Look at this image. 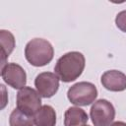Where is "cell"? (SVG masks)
<instances>
[{
  "instance_id": "obj_14",
  "label": "cell",
  "mask_w": 126,
  "mask_h": 126,
  "mask_svg": "<svg viewBox=\"0 0 126 126\" xmlns=\"http://www.w3.org/2000/svg\"><path fill=\"white\" fill-rule=\"evenodd\" d=\"M110 126H126V123L122 122V121H116V122L110 124Z\"/></svg>"
},
{
  "instance_id": "obj_8",
  "label": "cell",
  "mask_w": 126,
  "mask_h": 126,
  "mask_svg": "<svg viewBox=\"0 0 126 126\" xmlns=\"http://www.w3.org/2000/svg\"><path fill=\"white\" fill-rule=\"evenodd\" d=\"M102 86L111 92H121L126 90V75L117 70H109L101 76Z\"/></svg>"
},
{
  "instance_id": "obj_15",
  "label": "cell",
  "mask_w": 126,
  "mask_h": 126,
  "mask_svg": "<svg viewBox=\"0 0 126 126\" xmlns=\"http://www.w3.org/2000/svg\"><path fill=\"white\" fill-rule=\"evenodd\" d=\"M85 126H86V125H85ZM87 126H88V125H87Z\"/></svg>"
},
{
  "instance_id": "obj_6",
  "label": "cell",
  "mask_w": 126,
  "mask_h": 126,
  "mask_svg": "<svg viewBox=\"0 0 126 126\" xmlns=\"http://www.w3.org/2000/svg\"><path fill=\"white\" fill-rule=\"evenodd\" d=\"M1 76L5 83L14 89H23L27 83L25 70L16 63H7L1 68Z\"/></svg>"
},
{
  "instance_id": "obj_11",
  "label": "cell",
  "mask_w": 126,
  "mask_h": 126,
  "mask_svg": "<svg viewBox=\"0 0 126 126\" xmlns=\"http://www.w3.org/2000/svg\"><path fill=\"white\" fill-rule=\"evenodd\" d=\"M0 44H1V68H3L7 64L6 59L14 50L15 47L14 35L9 31L2 30L0 32Z\"/></svg>"
},
{
  "instance_id": "obj_9",
  "label": "cell",
  "mask_w": 126,
  "mask_h": 126,
  "mask_svg": "<svg viewBox=\"0 0 126 126\" xmlns=\"http://www.w3.org/2000/svg\"><path fill=\"white\" fill-rule=\"evenodd\" d=\"M88 114L82 108L73 106L69 107L64 115L65 126H85L88 122Z\"/></svg>"
},
{
  "instance_id": "obj_7",
  "label": "cell",
  "mask_w": 126,
  "mask_h": 126,
  "mask_svg": "<svg viewBox=\"0 0 126 126\" xmlns=\"http://www.w3.org/2000/svg\"><path fill=\"white\" fill-rule=\"evenodd\" d=\"M34 85L42 97H51L59 88V78L55 73L43 72L36 76Z\"/></svg>"
},
{
  "instance_id": "obj_4",
  "label": "cell",
  "mask_w": 126,
  "mask_h": 126,
  "mask_svg": "<svg viewBox=\"0 0 126 126\" xmlns=\"http://www.w3.org/2000/svg\"><path fill=\"white\" fill-rule=\"evenodd\" d=\"M41 95L30 87L20 89L17 94V108L33 116L41 107Z\"/></svg>"
},
{
  "instance_id": "obj_12",
  "label": "cell",
  "mask_w": 126,
  "mask_h": 126,
  "mask_svg": "<svg viewBox=\"0 0 126 126\" xmlns=\"http://www.w3.org/2000/svg\"><path fill=\"white\" fill-rule=\"evenodd\" d=\"M9 124L10 126H33V116L23 112L19 108H15L10 115Z\"/></svg>"
},
{
  "instance_id": "obj_3",
  "label": "cell",
  "mask_w": 126,
  "mask_h": 126,
  "mask_svg": "<svg viewBox=\"0 0 126 126\" xmlns=\"http://www.w3.org/2000/svg\"><path fill=\"white\" fill-rule=\"evenodd\" d=\"M68 99L75 105L85 106L94 101L97 91L94 84L90 82H79L68 90Z\"/></svg>"
},
{
  "instance_id": "obj_1",
  "label": "cell",
  "mask_w": 126,
  "mask_h": 126,
  "mask_svg": "<svg viewBox=\"0 0 126 126\" xmlns=\"http://www.w3.org/2000/svg\"><path fill=\"white\" fill-rule=\"evenodd\" d=\"M85 68V57L81 52L72 51L64 54L60 57L55 65L54 71L58 78L69 83L76 80L84 71Z\"/></svg>"
},
{
  "instance_id": "obj_13",
  "label": "cell",
  "mask_w": 126,
  "mask_h": 126,
  "mask_svg": "<svg viewBox=\"0 0 126 126\" xmlns=\"http://www.w3.org/2000/svg\"><path fill=\"white\" fill-rule=\"evenodd\" d=\"M115 24L119 30L126 32V10L121 11L115 18Z\"/></svg>"
},
{
  "instance_id": "obj_2",
  "label": "cell",
  "mask_w": 126,
  "mask_h": 126,
  "mask_svg": "<svg viewBox=\"0 0 126 126\" xmlns=\"http://www.w3.org/2000/svg\"><path fill=\"white\" fill-rule=\"evenodd\" d=\"M54 50L51 43L43 38H33L29 41L25 48L26 59L35 67L48 64L53 58Z\"/></svg>"
},
{
  "instance_id": "obj_10",
  "label": "cell",
  "mask_w": 126,
  "mask_h": 126,
  "mask_svg": "<svg viewBox=\"0 0 126 126\" xmlns=\"http://www.w3.org/2000/svg\"><path fill=\"white\" fill-rule=\"evenodd\" d=\"M33 121L35 126H55V110L50 105H42L39 110L33 115Z\"/></svg>"
},
{
  "instance_id": "obj_5",
  "label": "cell",
  "mask_w": 126,
  "mask_h": 126,
  "mask_svg": "<svg viewBox=\"0 0 126 126\" xmlns=\"http://www.w3.org/2000/svg\"><path fill=\"white\" fill-rule=\"evenodd\" d=\"M90 114L94 126H109L115 117V109L108 100L98 99L92 105Z\"/></svg>"
}]
</instances>
